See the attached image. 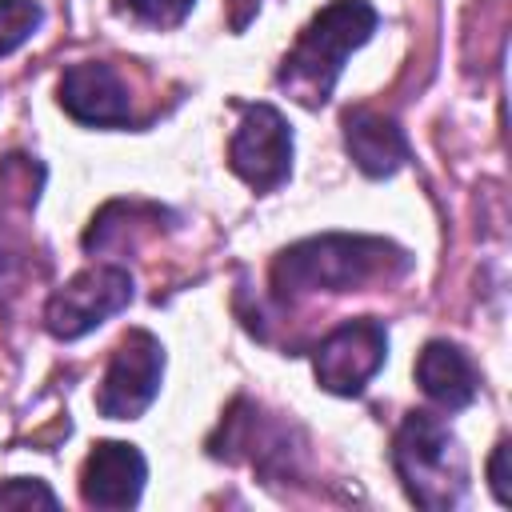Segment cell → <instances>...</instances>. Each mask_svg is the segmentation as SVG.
<instances>
[{"instance_id":"1","label":"cell","mask_w":512,"mask_h":512,"mask_svg":"<svg viewBox=\"0 0 512 512\" xmlns=\"http://www.w3.org/2000/svg\"><path fill=\"white\" fill-rule=\"evenodd\" d=\"M376 24H380V16L368 0H332V4H324L308 20V28L296 36L292 52L284 56V64L276 72V84L296 104L320 108L332 96L348 52L364 48L372 40Z\"/></svg>"},{"instance_id":"2","label":"cell","mask_w":512,"mask_h":512,"mask_svg":"<svg viewBox=\"0 0 512 512\" xmlns=\"http://www.w3.org/2000/svg\"><path fill=\"white\" fill-rule=\"evenodd\" d=\"M388 264L408 268V256L376 236H312L284 248L272 264L276 296H304V292H352L376 276H388Z\"/></svg>"},{"instance_id":"3","label":"cell","mask_w":512,"mask_h":512,"mask_svg":"<svg viewBox=\"0 0 512 512\" xmlns=\"http://www.w3.org/2000/svg\"><path fill=\"white\" fill-rule=\"evenodd\" d=\"M392 464L412 504L428 512L456 508L468 488V460L452 428L432 412H408L392 440Z\"/></svg>"},{"instance_id":"4","label":"cell","mask_w":512,"mask_h":512,"mask_svg":"<svg viewBox=\"0 0 512 512\" xmlns=\"http://www.w3.org/2000/svg\"><path fill=\"white\" fill-rule=\"evenodd\" d=\"M160 380H164V344L152 332L132 328L112 348V360L96 388V412L108 420H136L160 396Z\"/></svg>"},{"instance_id":"5","label":"cell","mask_w":512,"mask_h":512,"mask_svg":"<svg viewBox=\"0 0 512 512\" xmlns=\"http://www.w3.org/2000/svg\"><path fill=\"white\" fill-rule=\"evenodd\" d=\"M132 304V276L116 264H96L76 272L64 288L52 292L44 308V328L56 340H80L92 328H100L108 316L124 312Z\"/></svg>"},{"instance_id":"6","label":"cell","mask_w":512,"mask_h":512,"mask_svg":"<svg viewBox=\"0 0 512 512\" xmlns=\"http://www.w3.org/2000/svg\"><path fill=\"white\" fill-rule=\"evenodd\" d=\"M384 356H388V328L380 320L372 316L344 320L312 352L316 384L332 396H360L368 380L384 368Z\"/></svg>"},{"instance_id":"7","label":"cell","mask_w":512,"mask_h":512,"mask_svg":"<svg viewBox=\"0 0 512 512\" xmlns=\"http://www.w3.org/2000/svg\"><path fill=\"white\" fill-rule=\"evenodd\" d=\"M228 168L256 192H272L292 172V128L272 104H248L228 140Z\"/></svg>"},{"instance_id":"8","label":"cell","mask_w":512,"mask_h":512,"mask_svg":"<svg viewBox=\"0 0 512 512\" xmlns=\"http://www.w3.org/2000/svg\"><path fill=\"white\" fill-rule=\"evenodd\" d=\"M56 100H60V108H64L72 120L92 124V128H124V124L132 120L128 84L116 76L112 64H100V60H80V64H72V68L60 76Z\"/></svg>"},{"instance_id":"9","label":"cell","mask_w":512,"mask_h":512,"mask_svg":"<svg viewBox=\"0 0 512 512\" xmlns=\"http://www.w3.org/2000/svg\"><path fill=\"white\" fill-rule=\"evenodd\" d=\"M148 464L128 440H100L80 468V496L88 508H136Z\"/></svg>"},{"instance_id":"10","label":"cell","mask_w":512,"mask_h":512,"mask_svg":"<svg viewBox=\"0 0 512 512\" xmlns=\"http://www.w3.org/2000/svg\"><path fill=\"white\" fill-rule=\"evenodd\" d=\"M344 148H348L352 164L364 176H372V180L392 176L408 160V136H404V128L392 116L372 112V108L344 112Z\"/></svg>"},{"instance_id":"11","label":"cell","mask_w":512,"mask_h":512,"mask_svg":"<svg viewBox=\"0 0 512 512\" xmlns=\"http://www.w3.org/2000/svg\"><path fill=\"white\" fill-rule=\"evenodd\" d=\"M416 384L424 388V396L448 412H460L476 400L480 376L476 364L468 360V352L460 344L448 340H428L416 356Z\"/></svg>"},{"instance_id":"12","label":"cell","mask_w":512,"mask_h":512,"mask_svg":"<svg viewBox=\"0 0 512 512\" xmlns=\"http://www.w3.org/2000/svg\"><path fill=\"white\" fill-rule=\"evenodd\" d=\"M44 8L36 0H0V56H12L36 36Z\"/></svg>"},{"instance_id":"13","label":"cell","mask_w":512,"mask_h":512,"mask_svg":"<svg viewBox=\"0 0 512 512\" xmlns=\"http://www.w3.org/2000/svg\"><path fill=\"white\" fill-rule=\"evenodd\" d=\"M192 4L196 0H116V8L144 28H176L192 12Z\"/></svg>"},{"instance_id":"14","label":"cell","mask_w":512,"mask_h":512,"mask_svg":"<svg viewBox=\"0 0 512 512\" xmlns=\"http://www.w3.org/2000/svg\"><path fill=\"white\" fill-rule=\"evenodd\" d=\"M56 508V492L36 476H12L0 484V508Z\"/></svg>"},{"instance_id":"15","label":"cell","mask_w":512,"mask_h":512,"mask_svg":"<svg viewBox=\"0 0 512 512\" xmlns=\"http://www.w3.org/2000/svg\"><path fill=\"white\" fill-rule=\"evenodd\" d=\"M488 484H492L496 504H508L512 500V492H508V440H500L496 452H492V460H488Z\"/></svg>"},{"instance_id":"16","label":"cell","mask_w":512,"mask_h":512,"mask_svg":"<svg viewBox=\"0 0 512 512\" xmlns=\"http://www.w3.org/2000/svg\"><path fill=\"white\" fill-rule=\"evenodd\" d=\"M228 4H232V28H236V32H240V28L248 24V16L260 8V0H228Z\"/></svg>"}]
</instances>
